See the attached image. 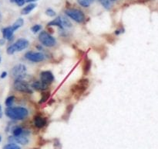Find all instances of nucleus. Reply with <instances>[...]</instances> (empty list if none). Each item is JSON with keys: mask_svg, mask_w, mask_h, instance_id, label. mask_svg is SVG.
<instances>
[{"mask_svg": "<svg viewBox=\"0 0 158 149\" xmlns=\"http://www.w3.org/2000/svg\"><path fill=\"white\" fill-rule=\"evenodd\" d=\"M2 117V106L0 105V119Z\"/></svg>", "mask_w": 158, "mask_h": 149, "instance_id": "c85d7f7f", "label": "nucleus"}, {"mask_svg": "<svg viewBox=\"0 0 158 149\" xmlns=\"http://www.w3.org/2000/svg\"><path fill=\"white\" fill-rule=\"evenodd\" d=\"M33 149H36V148H33Z\"/></svg>", "mask_w": 158, "mask_h": 149, "instance_id": "c9c22d12", "label": "nucleus"}, {"mask_svg": "<svg viewBox=\"0 0 158 149\" xmlns=\"http://www.w3.org/2000/svg\"><path fill=\"white\" fill-rule=\"evenodd\" d=\"M39 40L46 47H52L56 44L55 38L45 31L40 33L39 36Z\"/></svg>", "mask_w": 158, "mask_h": 149, "instance_id": "20e7f679", "label": "nucleus"}, {"mask_svg": "<svg viewBox=\"0 0 158 149\" xmlns=\"http://www.w3.org/2000/svg\"><path fill=\"white\" fill-rule=\"evenodd\" d=\"M23 23H24V20H23L22 18H19V19H18V20H17L16 21L13 23V24H12V28L14 29V30L15 31L16 29H18L19 28L21 27V26L23 25Z\"/></svg>", "mask_w": 158, "mask_h": 149, "instance_id": "dca6fc26", "label": "nucleus"}, {"mask_svg": "<svg viewBox=\"0 0 158 149\" xmlns=\"http://www.w3.org/2000/svg\"><path fill=\"white\" fill-rule=\"evenodd\" d=\"M41 28H42V26H40V25L36 24V25H34L31 29H32V31L34 33V34H35V33H37L38 31H40V29H41Z\"/></svg>", "mask_w": 158, "mask_h": 149, "instance_id": "bb28decb", "label": "nucleus"}, {"mask_svg": "<svg viewBox=\"0 0 158 149\" xmlns=\"http://www.w3.org/2000/svg\"><path fill=\"white\" fill-rule=\"evenodd\" d=\"M99 1L101 3L102 6L106 9H110L113 6L112 0H99Z\"/></svg>", "mask_w": 158, "mask_h": 149, "instance_id": "f3484780", "label": "nucleus"}, {"mask_svg": "<svg viewBox=\"0 0 158 149\" xmlns=\"http://www.w3.org/2000/svg\"><path fill=\"white\" fill-rule=\"evenodd\" d=\"M2 20V14H1V12H0V21H1Z\"/></svg>", "mask_w": 158, "mask_h": 149, "instance_id": "2f4dec72", "label": "nucleus"}, {"mask_svg": "<svg viewBox=\"0 0 158 149\" xmlns=\"http://www.w3.org/2000/svg\"><path fill=\"white\" fill-rule=\"evenodd\" d=\"M1 141H2V137L0 136V142H1Z\"/></svg>", "mask_w": 158, "mask_h": 149, "instance_id": "473e14b6", "label": "nucleus"}, {"mask_svg": "<svg viewBox=\"0 0 158 149\" xmlns=\"http://www.w3.org/2000/svg\"><path fill=\"white\" fill-rule=\"evenodd\" d=\"M49 93H43V95H42V99L41 100H40V102L42 103V102H46V101L49 99Z\"/></svg>", "mask_w": 158, "mask_h": 149, "instance_id": "b1692460", "label": "nucleus"}, {"mask_svg": "<svg viewBox=\"0 0 158 149\" xmlns=\"http://www.w3.org/2000/svg\"><path fill=\"white\" fill-rule=\"evenodd\" d=\"M0 61H1V57H0Z\"/></svg>", "mask_w": 158, "mask_h": 149, "instance_id": "72a5a7b5", "label": "nucleus"}, {"mask_svg": "<svg viewBox=\"0 0 158 149\" xmlns=\"http://www.w3.org/2000/svg\"><path fill=\"white\" fill-rule=\"evenodd\" d=\"M88 86V80L87 79H82L80 80L77 85H75L74 86H73V90L74 92H77V93H82L86 89Z\"/></svg>", "mask_w": 158, "mask_h": 149, "instance_id": "9d476101", "label": "nucleus"}, {"mask_svg": "<svg viewBox=\"0 0 158 149\" xmlns=\"http://www.w3.org/2000/svg\"><path fill=\"white\" fill-rule=\"evenodd\" d=\"M61 17V20L62 23H63V27H71L72 26V23L71 22L68 20L67 18L64 16H60Z\"/></svg>", "mask_w": 158, "mask_h": 149, "instance_id": "aec40b11", "label": "nucleus"}, {"mask_svg": "<svg viewBox=\"0 0 158 149\" xmlns=\"http://www.w3.org/2000/svg\"><path fill=\"white\" fill-rule=\"evenodd\" d=\"M53 80L54 76L51 71H45L40 73V81L42 82H43V83L46 84V85H49L51 82H53Z\"/></svg>", "mask_w": 158, "mask_h": 149, "instance_id": "1a4fd4ad", "label": "nucleus"}, {"mask_svg": "<svg viewBox=\"0 0 158 149\" xmlns=\"http://www.w3.org/2000/svg\"><path fill=\"white\" fill-rule=\"evenodd\" d=\"M27 2H35V1H38V0H26Z\"/></svg>", "mask_w": 158, "mask_h": 149, "instance_id": "7c9ffc66", "label": "nucleus"}, {"mask_svg": "<svg viewBox=\"0 0 158 149\" xmlns=\"http://www.w3.org/2000/svg\"><path fill=\"white\" fill-rule=\"evenodd\" d=\"M66 14L69 17L77 22V23H83L85 20V15L81 10L77 9H66Z\"/></svg>", "mask_w": 158, "mask_h": 149, "instance_id": "7ed1b4c3", "label": "nucleus"}, {"mask_svg": "<svg viewBox=\"0 0 158 149\" xmlns=\"http://www.w3.org/2000/svg\"><path fill=\"white\" fill-rule=\"evenodd\" d=\"M3 149H21V147L16 144H13V143H9V144H6L4 146Z\"/></svg>", "mask_w": 158, "mask_h": 149, "instance_id": "4be33fe9", "label": "nucleus"}, {"mask_svg": "<svg viewBox=\"0 0 158 149\" xmlns=\"http://www.w3.org/2000/svg\"><path fill=\"white\" fill-rule=\"evenodd\" d=\"M10 2H11L15 3L19 6H23L25 4V2H26L25 0H10Z\"/></svg>", "mask_w": 158, "mask_h": 149, "instance_id": "393cba45", "label": "nucleus"}, {"mask_svg": "<svg viewBox=\"0 0 158 149\" xmlns=\"http://www.w3.org/2000/svg\"><path fill=\"white\" fill-rule=\"evenodd\" d=\"M5 43V40L4 39H1V40H0V45H3Z\"/></svg>", "mask_w": 158, "mask_h": 149, "instance_id": "c756f323", "label": "nucleus"}, {"mask_svg": "<svg viewBox=\"0 0 158 149\" xmlns=\"http://www.w3.org/2000/svg\"><path fill=\"white\" fill-rule=\"evenodd\" d=\"M35 6H36V5L33 4V3L28 5L27 6H26V7H25L24 9L22 10V14H23V15H26V14L29 13V12H30L32 9H35Z\"/></svg>", "mask_w": 158, "mask_h": 149, "instance_id": "2eb2a0df", "label": "nucleus"}, {"mask_svg": "<svg viewBox=\"0 0 158 149\" xmlns=\"http://www.w3.org/2000/svg\"><path fill=\"white\" fill-rule=\"evenodd\" d=\"M46 15H47V16H50V17H53V16H56L55 11L52 10V9H46Z\"/></svg>", "mask_w": 158, "mask_h": 149, "instance_id": "a878e982", "label": "nucleus"}, {"mask_svg": "<svg viewBox=\"0 0 158 149\" xmlns=\"http://www.w3.org/2000/svg\"><path fill=\"white\" fill-rule=\"evenodd\" d=\"M29 112L24 107H8L6 110V115L9 118L15 120H20L26 117Z\"/></svg>", "mask_w": 158, "mask_h": 149, "instance_id": "f257e3e1", "label": "nucleus"}, {"mask_svg": "<svg viewBox=\"0 0 158 149\" xmlns=\"http://www.w3.org/2000/svg\"><path fill=\"white\" fill-rule=\"evenodd\" d=\"M48 25H49V26H59L60 28H62V29L63 28V23H62L61 17H60V16L57 17V18L55 19L54 20L49 22V23H48Z\"/></svg>", "mask_w": 158, "mask_h": 149, "instance_id": "4468645a", "label": "nucleus"}, {"mask_svg": "<svg viewBox=\"0 0 158 149\" xmlns=\"http://www.w3.org/2000/svg\"><path fill=\"white\" fill-rule=\"evenodd\" d=\"M34 124L38 128H43L46 124V118L40 116H35L34 118Z\"/></svg>", "mask_w": 158, "mask_h": 149, "instance_id": "f8f14e48", "label": "nucleus"}, {"mask_svg": "<svg viewBox=\"0 0 158 149\" xmlns=\"http://www.w3.org/2000/svg\"><path fill=\"white\" fill-rule=\"evenodd\" d=\"M90 68H91L90 61L86 60V61H85L84 65H83V72H84V74H87L88 71H89V69H90Z\"/></svg>", "mask_w": 158, "mask_h": 149, "instance_id": "412c9836", "label": "nucleus"}, {"mask_svg": "<svg viewBox=\"0 0 158 149\" xmlns=\"http://www.w3.org/2000/svg\"><path fill=\"white\" fill-rule=\"evenodd\" d=\"M28 46H29V41L23 38L19 39L14 44L11 45L7 48V54H12L16 51H21L26 49Z\"/></svg>", "mask_w": 158, "mask_h": 149, "instance_id": "f03ea898", "label": "nucleus"}, {"mask_svg": "<svg viewBox=\"0 0 158 149\" xmlns=\"http://www.w3.org/2000/svg\"><path fill=\"white\" fill-rule=\"evenodd\" d=\"M6 76H7V72H6V71H3L1 74V78L2 79H4V78H6Z\"/></svg>", "mask_w": 158, "mask_h": 149, "instance_id": "cd10ccee", "label": "nucleus"}, {"mask_svg": "<svg viewBox=\"0 0 158 149\" xmlns=\"http://www.w3.org/2000/svg\"><path fill=\"white\" fill-rule=\"evenodd\" d=\"M32 88H35V89L39 90V91H44V90L47 89L48 85L43 83L41 81H37V82H35L33 84H32Z\"/></svg>", "mask_w": 158, "mask_h": 149, "instance_id": "ddd939ff", "label": "nucleus"}, {"mask_svg": "<svg viewBox=\"0 0 158 149\" xmlns=\"http://www.w3.org/2000/svg\"><path fill=\"white\" fill-rule=\"evenodd\" d=\"M26 68L23 65H18L13 68L12 71V74L13 77H15L16 79H23L24 76L26 75Z\"/></svg>", "mask_w": 158, "mask_h": 149, "instance_id": "423d86ee", "label": "nucleus"}, {"mask_svg": "<svg viewBox=\"0 0 158 149\" xmlns=\"http://www.w3.org/2000/svg\"><path fill=\"white\" fill-rule=\"evenodd\" d=\"M9 141L13 144H26L29 143V139L26 137V135H21V136H10L9 138Z\"/></svg>", "mask_w": 158, "mask_h": 149, "instance_id": "6e6552de", "label": "nucleus"}, {"mask_svg": "<svg viewBox=\"0 0 158 149\" xmlns=\"http://www.w3.org/2000/svg\"><path fill=\"white\" fill-rule=\"evenodd\" d=\"M77 2L83 7H89L92 3L93 0H77Z\"/></svg>", "mask_w": 158, "mask_h": 149, "instance_id": "6ab92c4d", "label": "nucleus"}, {"mask_svg": "<svg viewBox=\"0 0 158 149\" xmlns=\"http://www.w3.org/2000/svg\"><path fill=\"white\" fill-rule=\"evenodd\" d=\"M26 58H27L28 60L34 62H40L44 60V55H43L42 53H35V52H27L25 55Z\"/></svg>", "mask_w": 158, "mask_h": 149, "instance_id": "0eeeda50", "label": "nucleus"}, {"mask_svg": "<svg viewBox=\"0 0 158 149\" xmlns=\"http://www.w3.org/2000/svg\"><path fill=\"white\" fill-rule=\"evenodd\" d=\"M14 88L19 92L26 93H32V90L31 89L30 85L23 79H16L14 82Z\"/></svg>", "mask_w": 158, "mask_h": 149, "instance_id": "39448f33", "label": "nucleus"}, {"mask_svg": "<svg viewBox=\"0 0 158 149\" xmlns=\"http://www.w3.org/2000/svg\"><path fill=\"white\" fill-rule=\"evenodd\" d=\"M14 99H15V97L14 96H9L7 99H6V102H5V104L7 107H12V104H13Z\"/></svg>", "mask_w": 158, "mask_h": 149, "instance_id": "5701e85b", "label": "nucleus"}, {"mask_svg": "<svg viewBox=\"0 0 158 149\" xmlns=\"http://www.w3.org/2000/svg\"><path fill=\"white\" fill-rule=\"evenodd\" d=\"M15 32L12 26H8V27L4 28L2 29V34L4 39H7V40H11L13 37V34Z\"/></svg>", "mask_w": 158, "mask_h": 149, "instance_id": "9b49d317", "label": "nucleus"}, {"mask_svg": "<svg viewBox=\"0 0 158 149\" xmlns=\"http://www.w3.org/2000/svg\"><path fill=\"white\" fill-rule=\"evenodd\" d=\"M112 1H115V0H112Z\"/></svg>", "mask_w": 158, "mask_h": 149, "instance_id": "f704fd0d", "label": "nucleus"}, {"mask_svg": "<svg viewBox=\"0 0 158 149\" xmlns=\"http://www.w3.org/2000/svg\"><path fill=\"white\" fill-rule=\"evenodd\" d=\"M23 132H24V130L22 127H15L12 130V134H13V136H21V135H23Z\"/></svg>", "mask_w": 158, "mask_h": 149, "instance_id": "a211bd4d", "label": "nucleus"}]
</instances>
